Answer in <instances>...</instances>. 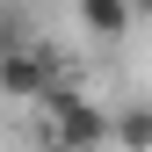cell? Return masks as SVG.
Here are the masks:
<instances>
[{"mask_svg":"<svg viewBox=\"0 0 152 152\" xmlns=\"http://www.w3.org/2000/svg\"><path fill=\"white\" fill-rule=\"evenodd\" d=\"M51 102H58V116L44 123V138H51V145H102V138H109V123L94 116V109H80V102H72L65 87L51 94Z\"/></svg>","mask_w":152,"mask_h":152,"instance_id":"cell-1","label":"cell"},{"mask_svg":"<svg viewBox=\"0 0 152 152\" xmlns=\"http://www.w3.org/2000/svg\"><path fill=\"white\" fill-rule=\"evenodd\" d=\"M130 7H138V15H152V0H130Z\"/></svg>","mask_w":152,"mask_h":152,"instance_id":"cell-4","label":"cell"},{"mask_svg":"<svg viewBox=\"0 0 152 152\" xmlns=\"http://www.w3.org/2000/svg\"><path fill=\"white\" fill-rule=\"evenodd\" d=\"M109 138L116 145H152V109H123V116L109 123Z\"/></svg>","mask_w":152,"mask_h":152,"instance_id":"cell-3","label":"cell"},{"mask_svg":"<svg viewBox=\"0 0 152 152\" xmlns=\"http://www.w3.org/2000/svg\"><path fill=\"white\" fill-rule=\"evenodd\" d=\"M72 7H80V22H87V36H102V44H123L130 36V0H72Z\"/></svg>","mask_w":152,"mask_h":152,"instance_id":"cell-2","label":"cell"}]
</instances>
